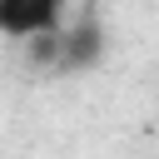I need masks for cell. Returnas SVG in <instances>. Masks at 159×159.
Masks as SVG:
<instances>
[{"label":"cell","mask_w":159,"mask_h":159,"mask_svg":"<svg viewBox=\"0 0 159 159\" xmlns=\"http://www.w3.org/2000/svg\"><path fill=\"white\" fill-rule=\"evenodd\" d=\"M104 55V30L94 15H84L75 30H60V65L55 70H89Z\"/></svg>","instance_id":"obj_2"},{"label":"cell","mask_w":159,"mask_h":159,"mask_svg":"<svg viewBox=\"0 0 159 159\" xmlns=\"http://www.w3.org/2000/svg\"><path fill=\"white\" fill-rule=\"evenodd\" d=\"M65 20V10L55 0H0V35L10 40H40V35H55Z\"/></svg>","instance_id":"obj_1"}]
</instances>
